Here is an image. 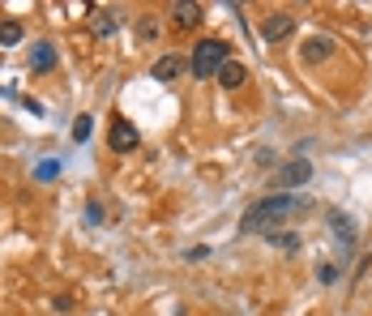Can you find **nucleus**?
Returning <instances> with one entry per match:
<instances>
[{
	"mask_svg": "<svg viewBox=\"0 0 372 316\" xmlns=\"http://www.w3.org/2000/svg\"><path fill=\"white\" fill-rule=\"evenodd\" d=\"M300 210H308V201L304 197H296V193H274V197H261L257 205H248V214H244V223H240V231L244 235H257V231H274L278 223H287L291 214H300Z\"/></svg>",
	"mask_w": 372,
	"mask_h": 316,
	"instance_id": "1",
	"label": "nucleus"
},
{
	"mask_svg": "<svg viewBox=\"0 0 372 316\" xmlns=\"http://www.w3.org/2000/svg\"><path fill=\"white\" fill-rule=\"evenodd\" d=\"M231 60V47L223 43V39H201L197 47H193V56H188V68H193V77H218V68Z\"/></svg>",
	"mask_w": 372,
	"mask_h": 316,
	"instance_id": "2",
	"label": "nucleus"
},
{
	"mask_svg": "<svg viewBox=\"0 0 372 316\" xmlns=\"http://www.w3.org/2000/svg\"><path fill=\"white\" fill-rule=\"evenodd\" d=\"M137 141H141V133L133 128V120H111V128H107V146H111L116 154H133Z\"/></svg>",
	"mask_w": 372,
	"mask_h": 316,
	"instance_id": "3",
	"label": "nucleus"
},
{
	"mask_svg": "<svg viewBox=\"0 0 372 316\" xmlns=\"http://www.w3.org/2000/svg\"><path fill=\"white\" fill-rule=\"evenodd\" d=\"M296 34V17L291 13H270V17H261V39L266 43H283V39H291Z\"/></svg>",
	"mask_w": 372,
	"mask_h": 316,
	"instance_id": "4",
	"label": "nucleus"
},
{
	"mask_svg": "<svg viewBox=\"0 0 372 316\" xmlns=\"http://www.w3.org/2000/svg\"><path fill=\"white\" fill-rule=\"evenodd\" d=\"M313 180V163L308 158H291L287 167H283V175H278V184H283V193H291V188H300V184H308Z\"/></svg>",
	"mask_w": 372,
	"mask_h": 316,
	"instance_id": "5",
	"label": "nucleus"
},
{
	"mask_svg": "<svg viewBox=\"0 0 372 316\" xmlns=\"http://www.w3.org/2000/svg\"><path fill=\"white\" fill-rule=\"evenodd\" d=\"M184 68H188V64H184V56L167 51V56H159V60L150 64V77H154V81H176V77H180Z\"/></svg>",
	"mask_w": 372,
	"mask_h": 316,
	"instance_id": "6",
	"label": "nucleus"
},
{
	"mask_svg": "<svg viewBox=\"0 0 372 316\" xmlns=\"http://www.w3.org/2000/svg\"><path fill=\"white\" fill-rule=\"evenodd\" d=\"M304 60L308 64H321V60H330V51H334V39H326V34H317V39H304Z\"/></svg>",
	"mask_w": 372,
	"mask_h": 316,
	"instance_id": "7",
	"label": "nucleus"
},
{
	"mask_svg": "<svg viewBox=\"0 0 372 316\" xmlns=\"http://www.w3.org/2000/svg\"><path fill=\"white\" fill-rule=\"evenodd\" d=\"M171 17H176V26L193 30V26L201 21V4H193V0H176V4H171Z\"/></svg>",
	"mask_w": 372,
	"mask_h": 316,
	"instance_id": "8",
	"label": "nucleus"
},
{
	"mask_svg": "<svg viewBox=\"0 0 372 316\" xmlns=\"http://www.w3.org/2000/svg\"><path fill=\"white\" fill-rule=\"evenodd\" d=\"M244 77H248V68H244L240 60H227V64L218 68V86H223V90H236V86H244Z\"/></svg>",
	"mask_w": 372,
	"mask_h": 316,
	"instance_id": "9",
	"label": "nucleus"
},
{
	"mask_svg": "<svg viewBox=\"0 0 372 316\" xmlns=\"http://www.w3.org/2000/svg\"><path fill=\"white\" fill-rule=\"evenodd\" d=\"M30 68H34V73H51V68H56V47H51V43H34Z\"/></svg>",
	"mask_w": 372,
	"mask_h": 316,
	"instance_id": "10",
	"label": "nucleus"
},
{
	"mask_svg": "<svg viewBox=\"0 0 372 316\" xmlns=\"http://www.w3.org/2000/svg\"><path fill=\"white\" fill-rule=\"evenodd\" d=\"M330 223H334V235L343 240V248H351V244H356V227H351V218H347V214H334Z\"/></svg>",
	"mask_w": 372,
	"mask_h": 316,
	"instance_id": "11",
	"label": "nucleus"
},
{
	"mask_svg": "<svg viewBox=\"0 0 372 316\" xmlns=\"http://www.w3.org/2000/svg\"><path fill=\"white\" fill-rule=\"evenodd\" d=\"M266 240H270V244H274V248H287V253H296V248H300V240H296V235H291V231H270V235H266Z\"/></svg>",
	"mask_w": 372,
	"mask_h": 316,
	"instance_id": "12",
	"label": "nucleus"
},
{
	"mask_svg": "<svg viewBox=\"0 0 372 316\" xmlns=\"http://www.w3.org/2000/svg\"><path fill=\"white\" fill-rule=\"evenodd\" d=\"M0 43H4V47L21 43V21H0Z\"/></svg>",
	"mask_w": 372,
	"mask_h": 316,
	"instance_id": "13",
	"label": "nucleus"
},
{
	"mask_svg": "<svg viewBox=\"0 0 372 316\" xmlns=\"http://www.w3.org/2000/svg\"><path fill=\"white\" fill-rule=\"evenodd\" d=\"M111 30H116V17L111 13H99L94 17V34H111Z\"/></svg>",
	"mask_w": 372,
	"mask_h": 316,
	"instance_id": "14",
	"label": "nucleus"
},
{
	"mask_svg": "<svg viewBox=\"0 0 372 316\" xmlns=\"http://www.w3.org/2000/svg\"><path fill=\"white\" fill-rule=\"evenodd\" d=\"M90 128H94V124H90V116H77V124H73V137H77V141H86V137H90Z\"/></svg>",
	"mask_w": 372,
	"mask_h": 316,
	"instance_id": "15",
	"label": "nucleus"
},
{
	"mask_svg": "<svg viewBox=\"0 0 372 316\" xmlns=\"http://www.w3.org/2000/svg\"><path fill=\"white\" fill-rule=\"evenodd\" d=\"M206 257H210V248H206V244H201V248H188V253H184V261H193V265H197V261H206Z\"/></svg>",
	"mask_w": 372,
	"mask_h": 316,
	"instance_id": "16",
	"label": "nucleus"
},
{
	"mask_svg": "<svg viewBox=\"0 0 372 316\" xmlns=\"http://www.w3.org/2000/svg\"><path fill=\"white\" fill-rule=\"evenodd\" d=\"M86 218L99 227V223H103V205H94V201H90V205H86Z\"/></svg>",
	"mask_w": 372,
	"mask_h": 316,
	"instance_id": "17",
	"label": "nucleus"
},
{
	"mask_svg": "<svg viewBox=\"0 0 372 316\" xmlns=\"http://www.w3.org/2000/svg\"><path fill=\"white\" fill-rule=\"evenodd\" d=\"M51 308H56V312H69V308H73V295H56Z\"/></svg>",
	"mask_w": 372,
	"mask_h": 316,
	"instance_id": "18",
	"label": "nucleus"
}]
</instances>
